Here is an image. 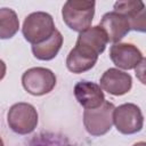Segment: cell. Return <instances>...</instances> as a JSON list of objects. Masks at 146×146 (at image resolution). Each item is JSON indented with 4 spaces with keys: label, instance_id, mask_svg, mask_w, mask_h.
<instances>
[{
    "label": "cell",
    "instance_id": "cell-1",
    "mask_svg": "<svg viewBox=\"0 0 146 146\" xmlns=\"http://www.w3.org/2000/svg\"><path fill=\"white\" fill-rule=\"evenodd\" d=\"M95 6V1L68 0L64 3L62 9L63 21L71 30L82 32L91 26Z\"/></svg>",
    "mask_w": 146,
    "mask_h": 146
},
{
    "label": "cell",
    "instance_id": "cell-2",
    "mask_svg": "<svg viewBox=\"0 0 146 146\" xmlns=\"http://www.w3.org/2000/svg\"><path fill=\"white\" fill-rule=\"evenodd\" d=\"M55 31L56 27L51 15L44 11H35L26 16L22 27L25 40L32 46L46 41Z\"/></svg>",
    "mask_w": 146,
    "mask_h": 146
},
{
    "label": "cell",
    "instance_id": "cell-3",
    "mask_svg": "<svg viewBox=\"0 0 146 146\" xmlns=\"http://www.w3.org/2000/svg\"><path fill=\"white\" fill-rule=\"evenodd\" d=\"M115 106L110 102H104L99 107L84 110L83 124L91 136H103L113 125V111Z\"/></svg>",
    "mask_w": 146,
    "mask_h": 146
},
{
    "label": "cell",
    "instance_id": "cell-4",
    "mask_svg": "<svg viewBox=\"0 0 146 146\" xmlns=\"http://www.w3.org/2000/svg\"><path fill=\"white\" fill-rule=\"evenodd\" d=\"M7 122L14 132L27 135L38 125V112L34 106L29 103H17L9 108Z\"/></svg>",
    "mask_w": 146,
    "mask_h": 146
},
{
    "label": "cell",
    "instance_id": "cell-5",
    "mask_svg": "<svg viewBox=\"0 0 146 146\" xmlns=\"http://www.w3.org/2000/svg\"><path fill=\"white\" fill-rule=\"evenodd\" d=\"M113 123L119 132L123 135H133L143 129L144 116L137 105L125 103L114 108Z\"/></svg>",
    "mask_w": 146,
    "mask_h": 146
},
{
    "label": "cell",
    "instance_id": "cell-6",
    "mask_svg": "<svg viewBox=\"0 0 146 146\" xmlns=\"http://www.w3.org/2000/svg\"><path fill=\"white\" fill-rule=\"evenodd\" d=\"M22 84L24 89L33 96H42L49 94L56 86V75L46 67H32L22 75Z\"/></svg>",
    "mask_w": 146,
    "mask_h": 146
},
{
    "label": "cell",
    "instance_id": "cell-7",
    "mask_svg": "<svg viewBox=\"0 0 146 146\" xmlns=\"http://www.w3.org/2000/svg\"><path fill=\"white\" fill-rule=\"evenodd\" d=\"M110 58L117 67L122 70H132L141 63L144 56L135 44L119 42L111 47Z\"/></svg>",
    "mask_w": 146,
    "mask_h": 146
},
{
    "label": "cell",
    "instance_id": "cell-8",
    "mask_svg": "<svg viewBox=\"0 0 146 146\" xmlns=\"http://www.w3.org/2000/svg\"><path fill=\"white\" fill-rule=\"evenodd\" d=\"M114 11L125 16L130 23V29L138 32L146 31L145 5L140 0H124L114 3Z\"/></svg>",
    "mask_w": 146,
    "mask_h": 146
},
{
    "label": "cell",
    "instance_id": "cell-9",
    "mask_svg": "<svg viewBox=\"0 0 146 146\" xmlns=\"http://www.w3.org/2000/svg\"><path fill=\"white\" fill-rule=\"evenodd\" d=\"M132 87V78L130 74L119 70L108 68L100 78V88L113 96H122L130 91Z\"/></svg>",
    "mask_w": 146,
    "mask_h": 146
},
{
    "label": "cell",
    "instance_id": "cell-10",
    "mask_svg": "<svg viewBox=\"0 0 146 146\" xmlns=\"http://www.w3.org/2000/svg\"><path fill=\"white\" fill-rule=\"evenodd\" d=\"M99 26L106 33L108 41L113 43H117L131 30L128 18L114 10L106 13L102 17Z\"/></svg>",
    "mask_w": 146,
    "mask_h": 146
},
{
    "label": "cell",
    "instance_id": "cell-11",
    "mask_svg": "<svg viewBox=\"0 0 146 146\" xmlns=\"http://www.w3.org/2000/svg\"><path fill=\"white\" fill-rule=\"evenodd\" d=\"M74 96L78 103L86 110L99 107L105 102L104 92L97 83L80 81L74 86Z\"/></svg>",
    "mask_w": 146,
    "mask_h": 146
},
{
    "label": "cell",
    "instance_id": "cell-12",
    "mask_svg": "<svg viewBox=\"0 0 146 146\" xmlns=\"http://www.w3.org/2000/svg\"><path fill=\"white\" fill-rule=\"evenodd\" d=\"M98 55L94 51L75 44V47L68 52L66 58V66L72 73L79 74L91 70L97 63Z\"/></svg>",
    "mask_w": 146,
    "mask_h": 146
},
{
    "label": "cell",
    "instance_id": "cell-13",
    "mask_svg": "<svg viewBox=\"0 0 146 146\" xmlns=\"http://www.w3.org/2000/svg\"><path fill=\"white\" fill-rule=\"evenodd\" d=\"M107 42L108 39L106 33L99 25H96V26H90L89 29L80 32L75 44L84 47L99 56L105 50Z\"/></svg>",
    "mask_w": 146,
    "mask_h": 146
},
{
    "label": "cell",
    "instance_id": "cell-14",
    "mask_svg": "<svg viewBox=\"0 0 146 146\" xmlns=\"http://www.w3.org/2000/svg\"><path fill=\"white\" fill-rule=\"evenodd\" d=\"M62 44H63V35L58 30H56L54 34L46 41L38 44H33L32 52L40 60H50L57 56L58 51L62 48Z\"/></svg>",
    "mask_w": 146,
    "mask_h": 146
},
{
    "label": "cell",
    "instance_id": "cell-15",
    "mask_svg": "<svg viewBox=\"0 0 146 146\" xmlns=\"http://www.w3.org/2000/svg\"><path fill=\"white\" fill-rule=\"evenodd\" d=\"M19 29L17 14L10 8H0V39L13 38Z\"/></svg>",
    "mask_w": 146,
    "mask_h": 146
},
{
    "label": "cell",
    "instance_id": "cell-16",
    "mask_svg": "<svg viewBox=\"0 0 146 146\" xmlns=\"http://www.w3.org/2000/svg\"><path fill=\"white\" fill-rule=\"evenodd\" d=\"M6 75V64L2 59H0V81L5 78Z\"/></svg>",
    "mask_w": 146,
    "mask_h": 146
},
{
    "label": "cell",
    "instance_id": "cell-17",
    "mask_svg": "<svg viewBox=\"0 0 146 146\" xmlns=\"http://www.w3.org/2000/svg\"><path fill=\"white\" fill-rule=\"evenodd\" d=\"M133 146H146V144H145V141H139V143L135 144Z\"/></svg>",
    "mask_w": 146,
    "mask_h": 146
},
{
    "label": "cell",
    "instance_id": "cell-18",
    "mask_svg": "<svg viewBox=\"0 0 146 146\" xmlns=\"http://www.w3.org/2000/svg\"><path fill=\"white\" fill-rule=\"evenodd\" d=\"M0 146H5V145H3V140H2L1 137H0Z\"/></svg>",
    "mask_w": 146,
    "mask_h": 146
}]
</instances>
